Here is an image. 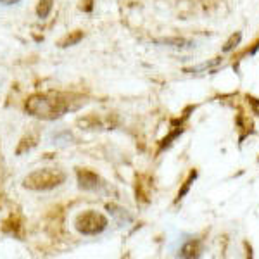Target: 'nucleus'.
<instances>
[{"mask_svg": "<svg viewBox=\"0 0 259 259\" xmlns=\"http://www.w3.org/2000/svg\"><path fill=\"white\" fill-rule=\"evenodd\" d=\"M71 109V100L62 94H35L26 100V111L45 121L57 119Z\"/></svg>", "mask_w": 259, "mask_h": 259, "instance_id": "nucleus-1", "label": "nucleus"}, {"mask_svg": "<svg viewBox=\"0 0 259 259\" xmlns=\"http://www.w3.org/2000/svg\"><path fill=\"white\" fill-rule=\"evenodd\" d=\"M64 180H66V173L62 169L44 168V169H36L28 175V177L24 178L23 185L30 190L44 192V190H52V189H56V187H59L61 183H64Z\"/></svg>", "mask_w": 259, "mask_h": 259, "instance_id": "nucleus-2", "label": "nucleus"}, {"mask_svg": "<svg viewBox=\"0 0 259 259\" xmlns=\"http://www.w3.org/2000/svg\"><path fill=\"white\" fill-rule=\"evenodd\" d=\"M74 225H76L78 232L83 233V235H99L107 228V218L100 212L90 209L78 214Z\"/></svg>", "mask_w": 259, "mask_h": 259, "instance_id": "nucleus-3", "label": "nucleus"}, {"mask_svg": "<svg viewBox=\"0 0 259 259\" xmlns=\"http://www.w3.org/2000/svg\"><path fill=\"white\" fill-rule=\"evenodd\" d=\"M78 187L81 190H97L100 185V178L90 169H78Z\"/></svg>", "mask_w": 259, "mask_h": 259, "instance_id": "nucleus-4", "label": "nucleus"}, {"mask_svg": "<svg viewBox=\"0 0 259 259\" xmlns=\"http://www.w3.org/2000/svg\"><path fill=\"white\" fill-rule=\"evenodd\" d=\"M52 6H54V0H38V7H36L38 18H41V19L47 18L50 14V11H52Z\"/></svg>", "mask_w": 259, "mask_h": 259, "instance_id": "nucleus-5", "label": "nucleus"}, {"mask_svg": "<svg viewBox=\"0 0 259 259\" xmlns=\"http://www.w3.org/2000/svg\"><path fill=\"white\" fill-rule=\"evenodd\" d=\"M81 38H83V31H73L66 38H62L59 45L61 47H71V45H76Z\"/></svg>", "mask_w": 259, "mask_h": 259, "instance_id": "nucleus-6", "label": "nucleus"}, {"mask_svg": "<svg viewBox=\"0 0 259 259\" xmlns=\"http://www.w3.org/2000/svg\"><path fill=\"white\" fill-rule=\"evenodd\" d=\"M197 244H194V242H190V244H187L185 247L182 249V252H180V256H183V257H194V256H197Z\"/></svg>", "mask_w": 259, "mask_h": 259, "instance_id": "nucleus-7", "label": "nucleus"}, {"mask_svg": "<svg viewBox=\"0 0 259 259\" xmlns=\"http://www.w3.org/2000/svg\"><path fill=\"white\" fill-rule=\"evenodd\" d=\"M195 177H197V173H195V171H194V173H192V175H190V178H189V180H187V182H185V187H183V189H182V190H180V192H178V199H182V197H183V195H185V194H187V190H189L190 183H192V182H194V180H195Z\"/></svg>", "mask_w": 259, "mask_h": 259, "instance_id": "nucleus-8", "label": "nucleus"}, {"mask_svg": "<svg viewBox=\"0 0 259 259\" xmlns=\"http://www.w3.org/2000/svg\"><path fill=\"white\" fill-rule=\"evenodd\" d=\"M80 7H81V11L90 12L92 7H94V0H80Z\"/></svg>", "mask_w": 259, "mask_h": 259, "instance_id": "nucleus-9", "label": "nucleus"}, {"mask_svg": "<svg viewBox=\"0 0 259 259\" xmlns=\"http://www.w3.org/2000/svg\"><path fill=\"white\" fill-rule=\"evenodd\" d=\"M239 40H240V35L233 36V38H232V40H230V41H228V44H227V47H225L223 50H225V52H228V50H232L233 47H235V45H237V44H239Z\"/></svg>", "mask_w": 259, "mask_h": 259, "instance_id": "nucleus-10", "label": "nucleus"}, {"mask_svg": "<svg viewBox=\"0 0 259 259\" xmlns=\"http://www.w3.org/2000/svg\"><path fill=\"white\" fill-rule=\"evenodd\" d=\"M21 0H0V4H4V6H14V4H19Z\"/></svg>", "mask_w": 259, "mask_h": 259, "instance_id": "nucleus-11", "label": "nucleus"}]
</instances>
